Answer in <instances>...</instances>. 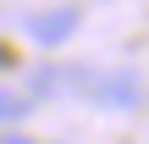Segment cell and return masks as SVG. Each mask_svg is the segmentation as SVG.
I'll return each instance as SVG.
<instances>
[{
	"instance_id": "obj_4",
	"label": "cell",
	"mask_w": 149,
	"mask_h": 144,
	"mask_svg": "<svg viewBox=\"0 0 149 144\" xmlns=\"http://www.w3.org/2000/svg\"><path fill=\"white\" fill-rule=\"evenodd\" d=\"M0 144H39V139H28V133H0Z\"/></svg>"
},
{
	"instance_id": "obj_3",
	"label": "cell",
	"mask_w": 149,
	"mask_h": 144,
	"mask_svg": "<svg viewBox=\"0 0 149 144\" xmlns=\"http://www.w3.org/2000/svg\"><path fill=\"white\" fill-rule=\"evenodd\" d=\"M28 111V94H17V89H0V122H17Z\"/></svg>"
},
{
	"instance_id": "obj_2",
	"label": "cell",
	"mask_w": 149,
	"mask_h": 144,
	"mask_svg": "<svg viewBox=\"0 0 149 144\" xmlns=\"http://www.w3.org/2000/svg\"><path fill=\"white\" fill-rule=\"evenodd\" d=\"M94 94H100L105 105H138V94H144V89H138V78H133V72H105V78L94 83Z\"/></svg>"
},
{
	"instance_id": "obj_1",
	"label": "cell",
	"mask_w": 149,
	"mask_h": 144,
	"mask_svg": "<svg viewBox=\"0 0 149 144\" xmlns=\"http://www.w3.org/2000/svg\"><path fill=\"white\" fill-rule=\"evenodd\" d=\"M72 28H77V6H55V11L28 17V39H33V44H44V50L66 44V39H72Z\"/></svg>"
}]
</instances>
